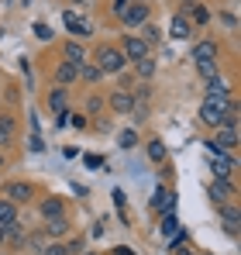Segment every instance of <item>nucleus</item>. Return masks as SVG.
Returning a JSON list of instances; mask_svg holds the SVG:
<instances>
[{"instance_id": "c85d7f7f", "label": "nucleus", "mask_w": 241, "mask_h": 255, "mask_svg": "<svg viewBox=\"0 0 241 255\" xmlns=\"http://www.w3.org/2000/svg\"><path fill=\"white\" fill-rule=\"evenodd\" d=\"M197 73H200L203 80H214L217 76V59L214 62H197Z\"/></svg>"}, {"instance_id": "6e6552de", "label": "nucleus", "mask_w": 241, "mask_h": 255, "mask_svg": "<svg viewBox=\"0 0 241 255\" xmlns=\"http://www.w3.org/2000/svg\"><path fill=\"white\" fill-rule=\"evenodd\" d=\"M183 17H186L190 24H207V21H210V10H207V3H200V0H186Z\"/></svg>"}, {"instance_id": "cd10ccee", "label": "nucleus", "mask_w": 241, "mask_h": 255, "mask_svg": "<svg viewBox=\"0 0 241 255\" xmlns=\"http://www.w3.org/2000/svg\"><path fill=\"white\" fill-rule=\"evenodd\" d=\"M162 238H172V235H176V231H179V221H176V214H165V217H162Z\"/></svg>"}, {"instance_id": "37998d69", "label": "nucleus", "mask_w": 241, "mask_h": 255, "mask_svg": "<svg viewBox=\"0 0 241 255\" xmlns=\"http://www.w3.org/2000/svg\"><path fill=\"white\" fill-rule=\"evenodd\" d=\"M80 255H100V252H80Z\"/></svg>"}, {"instance_id": "9d476101", "label": "nucleus", "mask_w": 241, "mask_h": 255, "mask_svg": "<svg viewBox=\"0 0 241 255\" xmlns=\"http://www.w3.org/2000/svg\"><path fill=\"white\" fill-rule=\"evenodd\" d=\"M14 138H17V121H14V114H0V148L14 145Z\"/></svg>"}, {"instance_id": "4c0bfd02", "label": "nucleus", "mask_w": 241, "mask_h": 255, "mask_svg": "<svg viewBox=\"0 0 241 255\" xmlns=\"http://www.w3.org/2000/svg\"><path fill=\"white\" fill-rule=\"evenodd\" d=\"M127 3H131V0H114V14H118V17L127 10Z\"/></svg>"}, {"instance_id": "f8f14e48", "label": "nucleus", "mask_w": 241, "mask_h": 255, "mask_svg": "<svg viewBox=\"0 0 241 255\" xmlns=\"http://www.w3.org/2000/svg\"><path fill=\"white\" fill-rule=\"evenodd\" d=\"M52 76H55V83H59V86H69V83L80 80V66H73V62H59Z\"/></svg>"}, {"instance_id": "72a5a7b5", "label": "nucleus", "mask_w": 241, "mask_h": 255, "mask_svg": "<svg viewBox=\"0 0 241 255\" xmlns=\"http://www.w3.org/2000/svg\"><path fill=\"white\" fill-rule=\"evenodd\" d=\"M83 252V238H73L69 245H66V255H80Z\"/></svg>"}, {"instance_id": "c9c22d12", "label": "nucleus", "mask_w": 241, "mask_h": 255, "mask_svg": "<svg viewBox=\"0 0 241 255\" xmlns=\"http://www.w3.org/2000/svg\"><path fill=\"white\" fill-rule=\"evenodd\" d=\"M83 162H86V169H100V166H104V159H100V155H86Z\"/></svg>"}, {"instance_id": "7c9ffc66", "label": "nucleus", "mask_w": 241, "mask_h": 255, "mask_svg": "<svg viewBox=\"0 0 241 255\" xmlns=\"http://www.w3.org/2000/svg\"><path fill=\"white\" fill-rule=\"evenodd\" d=\"M28 148H31L35 155H38V152H45V141H41V134H31V138H28Z\"/></svg>"}, {"instance_id": "7ed1b4c3", "label": "nucleus", "mask_w": 241, "mask_h": 255, "mask_svg": "<svg viewBox=\"0 0 241 255\" xmlns=\"http://www.w3.org/2000/svg\"><path fill=\"white\" fill-rule=\"evenodd\" d=\"M148 14H152V7H148L145 0H138V3L131 0V3H127V10L120 14V21H124L127 28H141V24H148Z\"/></svg>"}, {"instance_id": "39448f33", "label": "nucleus", "mask_w": 241, "mask_h": 255, "mask_svg": "<svg viewBox=\"0 0 241 255\" xmlns=\"http://www.w3.org/2000/svg\"><path fill=\"white\" fill-rule=\"evenodd\" d=\"M148 45L141 42L138 35H124V42H120V55L127 59V62H141V59H148Z\"/></svg>"}, {"instance_id": "dca6fc26", "label": "nucleus", "mask_w": 241, "mask_h": 255, "mask_svg": "<svg viewBox=\"0 0 241 255\" xmlns=\"http://www.w3.org/2000/svg\"><path fill=\"white\" fill-rule=\"evenodd\" d=\"M62 55H66V62H73V66H83V62H86V48L80 45V38H69V42L62 45Z\"/></svg>"}, {"instance_id": "20e7f679", "label": "nucleus", "mask_w": 241, "mask_h": 255, "mask_svg": "<svg viewBox=\"0 0 241 255\" xmlns=\"http://www.w3.org/2000/svg\"><path fill=\"white\" fill-rule=\"evenodd\" d=\"M31 197H35V186H31V183H24V179H14V183H7V186H3V200H10L14 207H17V204H28Z\"/></svg>"}, {"instance_id": "2eb2a0df", "label": "nucleus", "mask_w": 241, "mask_h": 255, "mask_svg": "<svg viewBox=\"0 0 241 255\" xmlns=\"http://www.w3.org/2000/svg\"><path fill=\"white\" fill-rule=\"evenodd\" d=\"M131 107H134L131 90H114V93H111V111H118V114H131Z\"/></svg>"}, {"instance_id": "2f4dec72", "label": "nucleus", "mask_w": 241, "mask_h": 255, "mask_svg": "<svg viewBox=\"0 0 241 255\" xmlns=\"http://www.w3.org/2000/svg\"><path fill=\"white\" fill-rule=\"evenodd\" d=\"M124 204H127V200H124V190H114V207H118V211H120V217L127 221V214H124Z\"/></svg>"}, {"instance_id": "f257e3e1", "label": "nucleus", "mask_w": 241, "mask_h": 255, "mask_svg": "<svg viewBox=\"0 0 241 255\" xmlns=\"http://www.w3.org/2000/svg\"><path fill=\"white\" fill-rule=\"evenodd\" d=\"M231 107H235V100H231V97H228V100H203V104H200V121L207 128H214V131H217V128H224V118H228V111H231Z\"/></svg>"}, {"instance_id": "f704fd0d", "label": "nucleus", "mask_w": 241, "mask_h": 255, "mask_svg": "<svg viewBox=\"0 0 241 255\" xmlns=\"http://www.w3.org/2000/svg\"><path fill=\"white\" fill-rule=\"evenodd\" d=\"M69 125L76 128V131H83V128L90 125V121H86V118H83V114H69Z\"/></svg>"}, {"instance_id": "412c9836", "label": "nucleus", "mask_w": 241, "mask_h": 255, "mask_svg": "<svg viewBox=\"0 0 241 255\" xmlns=\"http://www.w3.org/2000/svg\"><path fill=\"white\" fill-rule=\"evenodd\" d=\"M145 152H148V159H152L155 166H159V162H165V155H169V148L162 145V138H152V141L145 145Z\"/></svg>"}, {"instance_id": "58836bf2", "label": "nucleus", "mask_w": 241, "mask_h": 255, "mask_svg": "<svg viewBox=\"0 0 241 255\" xmlns=\"http://www.w3.org/2000/svg\"><path fill=\"white\" fill-rule=\"evenodd\" d=\"M86 107H90V114H97V111H100V107H104V100H100V97H93V100H90V104H86Z\"/></svg>"}, {"instance_id": "6ab92c4d", "label": "nucleus", "mask_w": 241, "mask_h": 255, "mask_svg": "<svg viewBox=\"0 0 241 255\" xmlns=\"http://www.w3.org/2000/svg\"><path fill=\"white\" fill-rule=\"evenodd\" d=\"M7 245H10V249H24V245H28V231L21 228V221L7 224Z\"/></svg>"}, {"instance_id": "f03ea898", "label": "nucleus", "mask_w": 241, "mask_h": 255, "mask_svg": "<svg viewBox=\"0 0 241 255\" xmlns=\"http://www.w3.org/2000/svg\"><path fill=\"white\" fill-rule=\"evenodd\" d=\"M93 62H97V69H100L104 76L124 73V66H127V59L120 55V48H111V45H100V48H97V55H93Z\"/></svg>"}, {"instance_id": "bb28decb", "label": "nucleus", "mask_w": 241, "mask_h": 255, "mask_svg": "<svg viewBox=\"0 0 241 255\" xmlns=\"http://www.w3.org/2000/svg\"><path fill=\"white\" fill-rule=\"evenodd\" d=\"M118 145L124 148V152H127V148H134V145H138V131H134V128H124V131L118 134Z\"/></svg>"}, {"instance_id": "79ce46f5", "label": "nucleus", "mask_w": 241, "mask_h": 255, "mask_svg": "<svg viewBox=\"0 0 241 255\" xmlns=\"http://www.w3.org/2000/svg\"><path fill=\"white\" fill-rule=\"evenodd\" d=\"M3 242H7V228L0 224V245H3Z\"/></svg>"}, {"instance_id": "f3484780", "label": "nucleus", "mask_w": 241, "mask_h": 255, "mask_svg": "<svg viewBox=\"0 0 241 255\" xmlns=\"http://www.w3.org/2000/svg\"><path fill=\"white\" fill-rule=\"evenodd\" d=\"M228 97H231V86L224 83L221 76L207 80V97H203V100H228Z\"/></svg>"}, {"instance_id": "ddd939ff", "label": "nucleus", "mask_w": 241, "mask_h": 255, "mask_svg": "<svg viewBox=\"0 0 241 255\" xmlns=\"http://www.w3.org/2000/svg\"><path fill=\"white\" fill-rule=\"evenodd\" d=\"M62 24H66V31H69V35H80V38L90 35V24L83 21L80 14H73V10H66V14H62Z\"/></svg>"}, {"instance_id": "0eeeda50", "label": "nucleus", "mask_w": 241, "mask_h": 255, "mask_svg": "<svg viewBox=\"0 0 241 255\" xmlns=\"http://www.w3.org/2000/svg\"><path fill=\"white\" fill-rule=\"evenodd\" d=\"M217 55H221V48H217V42H214V38L197 42V45H193V52H190V59H193V62H214Z\"/></svg>"}, {"instance_id": "393cba45", "label": "nucleus", "mask_w": 241, "mask_h": 255, "mask_svg": "<svg viewBox=\"0 0 241 255\" xmlns=\"http://www.w3.org/2000/svg\"><path fill=\"white\" fill-rule=\"evenodd\" d=\"M48 107L59 114V111H66V86H55L52 93H48Z\"/></svg>"}, {"instance_id": "b1692460", "label": "nucleus", "mask_w": 241, "mask_h": 255, "mask_svg": "<svg viewBox=\"0 0 241 255\" xmlns=\"http://www.w3.org/2000/svg\"><path fill=\"white\" fill-rule=\"evenodd\" d=\"M134 69H138V76L141 80H152L155 73H159V66H155V59L148 55V59H141V62H134Z\"/></svg>"}, {"instance_id": "423d86ee", "label": "nucleus", "mask_w": 241, "mask_h": 255, "mask_svg": "<svg viewBox=\"0 0 241 255\" xmlns=\"http://www.w3.org/2000/svg\"><path fill=\"white\" fill-rule=\"evenodd\" d=\"M176 207V193L169 190V186H155V193H152V211L155 214H172Z\"/></svg>"}, {"instance_id": "1a4fd4ad", "label": "nucleus", "mask_w": 241, "mask_h": 255, "mask_svg": "<svg viewBox=\"0 0 241 255\" xmlns=\"http://www.w3.org/2000/svg\"><path fill=\"white\" fill-rule=\"evenodd\" d=\"M169 35H172L176 42H190V38H193V24H190L183 14H176V17L169 21Z\"/></svg>"}, {"instance_id": "a19ab883", "label": "nucleus", "mask_w": 241, "mask_h": 255, "mask_svg": "<svg viewBox=\"0 0 241 255\" xmlns=\"http://www.w3.org/2000/svg\"><path fill=\"white\" fill-rule=\"evenodd\" d=\"M172 252H176V255H197L193 249H190V245H179V249H172Z\"/></svg>"}, {"instance_id": "a211bd4d", "label": "nucleus", "mask_w": 241, "mask_h": 255, "mask_svg": "<svg viewBox=\"0 0 241 255\" xmlns=\"http://www.w3.org/2000/svg\"><path fill=\"white\" fill-rule=\"evenodd\" d=\"M217 211H221V217H224V231L235 238V235H238V207H235V204H221Z\"/></svg>"}, {"instance_id": "c03bdc74", "label": "nucleus", "mask_w": 241, "mask_h": 255, "mask_svg": "<svg viewBox=\"0 0 241 255\" xmlns=\"http://www.w3.org/2000/svg\"><path fill=\"white\" fill-rule=\"evenodd\" d=\"M0 169H3V155H0Z\"/></svg>"}, {"instance_id": "ea45409f", "label": "nucleus", "mask_w": 241, "mask_h": 255, "mask_svg": "<svg viewBox=\"0 0 241 255\" xmlns=\"http://www.w3.org/2000/svg\"><path fill=\"white\" fill-rule=\"evenodd\" d=\"M221 21H224L228 28H235V24H238V17H235V14H221Z\"/></svg>"}, {"instance_id": "9b49d317", "label": "nucleus", "mask_w": 241, "mask_h": 255, "mask_svg": "<svg viewBox=\"0 0 241 255\" xmlns=\"http://www.w3.org/2000/svg\"><path fill=\"white\" fill-rule=\"evenodd\" d=\"M235 197V186H231V179H214V186H210V200L221 207V204H228Z\"/></svg>"}, {"instance_id": "e433bc0d", "label": "nucleus", "mask_w": 241, "mask_h": 255, "mask_svg": "<svg viewBox=\"0 0 241 255\" xmlns=\"http://www.w3.org/2000/svg\"><path fill=\"white\" fill-rule=\"evenodd\" d=\"M111 255H134V249H131V245H114Z\"/></svg>"}, {"instance_id": "4be33fe9", "label": "nucleus", "mask_w": 241, "mask_h": 255, "mask_svg": "<svg viewBox=\"0 0 241 255\" xmlns=\"http://www.w3.org/2000/svg\"><path fill=\"white\" fill-rule=\"evenodd\" d=\"M80 80H83V83H100L104 73L97 69V62H83V66H80Z\"/></svg>"}, {"instance_id": "aec40b11", "label": "nucleus", "mask_w": 241, "mask_h": 255, "mask_svg": "<svg viewBox=\"0 0 241 255\" xmlns=\"http://www.w3.org/2000/svg\"><path fill=\"white\" fill-rule=\"evenodd\" d=\"M41 217H45V221H52V217H66V204H62L59 197L41 200Z\"/></svg>"}, {"instance_id": "5701e85b", "label": "nucleus", "mask_w": 241, "mask_h": 255, "mask_svg": "<svg viewBox=\"0 0 241 255\" xmlns=\"http://www.w3.org/2000/svg\"><path fill=\"white\" fill-rule=\"evenodd\" d=\"M14 221H17V207H14L10 200H3V197H0V224L7 228V224H14Z\"/></svg>"}, {"instance_id": "a18cd8bd", "label": "nucleus", "mask_w": 241, "mask_h": 255, "mask_svg": "<svg viewBox=\"0 0 241 255\" xmlns=\"http://www.w3.org/2000/svg\"><path fill=\"white\" fill-rule=\"evenodd\" d=\"M73 3H83V0H73Z\"/></svg>"}, {"instance_id": "473e14b6", "label": "nucleus", "mask_w": 241, "mask_h": 255, "mask_svg": "<svg viewBox=\"0 0 241 255\" xmlns=\"http://www.w3.org/2000/svg\"><path fill=\"white\" fill-rule=\"evenodd\" d=\"M41 255H66V245H41Z\"/></svg>"}, {"instance_id": "4468645a", "label": "nucleus", "mask_w": 241, "mask_h": 255, "mask_svg": "<svg viewBox=\"0 0 241 255\" xmlns=\"http://www.w3.org/2000/svg\"><path fill=\"white\" fill-rule=\"evenodd\" d=\"M66 231H69V221H66V217H52V221H45L41 238H45V242H52V238H62Z\"/></svg>"}, {"instance_id": "c756f323", "label": "nucleus", "mask_w": 241, "mask_h": 255, "mask_svg": "<svg viewBox=\"0 0 241 255\" xmlns=\"http://www.w3.org/2000/svg\"><path fill=\"white\" fill-rule=\"evenodd\" d=\"M35 38H38V42H52V28H48L45 21H35Z\"/></svg>"}, {"instance_id": "a878e982", "label": "nucleus", "mask_w": 241, "mask_h": 255, "mask_svg": "<svg viewBox=\"0 0 241 255\" xmlns=\"http://www.w3.org/2000/svg\"><path fill=\"white\" fill-rule=\"evenodd\" d=\"M138 38H141V42L152 48V45H159V42H162V31L155 28V24H141V35H138Z\"/></svg>"}]
</instances>
